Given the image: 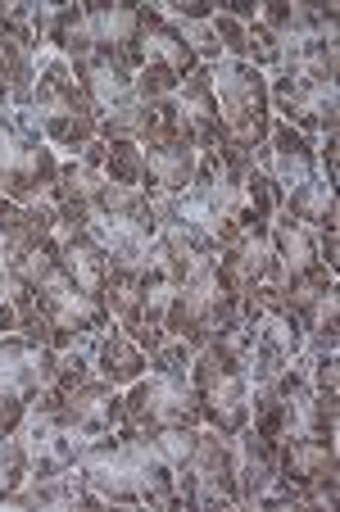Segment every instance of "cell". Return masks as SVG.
<instances>
[{
    "instance_id": "6da1fadb",
    "label": "cell",
    "mask_w": 340,
    "mask_h": 512,
    "mask_svg": "<svg viewBox=\"0 0 340 512\" xmlns=\"http://www.w3.org/2000/svg\"><path fill=\"white\" fill-rule=\"evenodd\" d=\"M191 345L164 340L150 354V372L123 390L127 426L155 431V426H200V404L191 386Z\"/></svg>"
},
{
    "instance_id": "7a4b0ae2",
    "label": "cell",
    "mask_w": 340,
    "mask_h": 512,
    "mask_svg": "<svg viewBox=\"0 0 340 512\" xmlns=\"http://www.w3.org/2000/svg\"><path fill=\"white\" fill-rule=\"evenodd\" d=\"M28 118L41 132V141L55 145V150H68V155H82L100 132V118H96V109H91L87 91H82L78 78H73V64L59 55H50L37 64Z\"/></svg>"
},
{
    "instance_id": "3957f363",
    "label": "cell",
    "mask_w": 340,
    "mask_h": 512,
    "mask_svg": "<svg viewBox=\"0 0 340 512\" xmlns=\"http://www.w3.org/2000/svg\"><path fill=\"white\" fill-rule=\"evenodd\" d=\"M191 386L200 404V426L236 435L250 426V372L232 340H209L191 354Z\"/></svg>"
},
{
    "instance_id": "277c9868",
    "label": "cell",
    "mask_w": 340,
    "mask_h": 512,
    "mask_svg": "<svg viewBox=\"0 0 340 512\" xmlns=\"http://www.w3.org/2000/svg\"><path fill=\"white\" fill-rule=\"evenodd\" d=\"M209 82H214V100H218V114H223L227 145L259 159L263 141H268V127H272L268 73L245 64V59H218V64H209Z\"/></svg>"
},
{
    "instance_id": "5b68a950",
    "label": "cell",
    "mask_w": 340,
    "mask_h": 512,
    "mask_svg": "<svg viewBox=\"0 0 340 512\" xmlns=\"http://www.w3.org/2000/svg\"><path fill=\"white\" fill-rule=\"evenodd\" d=\"M236 322H241V295H232L223 286V277H218V268L209 263L200 277H191L186 286L173 290L164 313V336L200 349L209 340H227L236 331Z\"/></svg>"
},
{
    "instance_id": "8992f818",
    "label": "cell",
    "mask_w": 340,
    "mask_h": 512,
    "mask_svg": "<svg viewBox=\"0 0 340 512\" xmlns=\"http://www.w3.org/2000/svg\"><path fill=\"white\" fill-rule=\"evenodd\" d=\"M59 159L28 114L0 109V195L14 204H46L55 191Z\"/></svg>"
},
{
    "instance_id": "52a82bcc",
    "label": "cell",
    "mask_w": 340,
    "mask_h": 512,
    "mask_svg": "<svg viewBox=\"0 0 340 512\" xmlns=\"http://www.w3.org/2000/svg\"><path fill=\"white\" fill-rule=\"evenodd\" d=\"M277 485L291 494L295 508H336L340 458L336 440H309L295 435L277 445Z\"/></svg>"
},
{
    "instance_id": "ba28073f",
    "label": "cell",
    "mask_w": 340,
    "mask_h": 512,
    "mask_svg": "<svg viewBox=\"0 0 340 512\" xmlns=\"http://www.w3.org/2000/svg\"><path fill=\"white\" fill-rule=\"evenodd\" d=\"M182 508H236V445L232 435H218L214 426H200L191 463L177 472Z\"/></svg>"
},
{
    "instance_id": "9c48e42d",
    "label": "cell",
    "mask_w": 340,
    "mask_h": 512,
    "mask_svg": "<svg viewBox=\"0 0 340 512\" xmlns=\"http://www.w3.org/2000/svg\"><path fill=\"white\" fill-rule=\"evenodd\" d=\"M37 309H41V318L50 322V345L55 349H73V345H82V340H96L114 327L105 300L91 295V290H82L78 281H68L64 268L37 290Z\"/></svg>"
},
{
    "instance_id": "30bf717a",
    "label": "cell",
    "mask_w": 340,
    "mask_h": 512,
    "mask_svg": "<svg viewBox=\"0 0 340 512\" xmlns=\"http://www.w3.org/2000/svg\"><path fill=\"white\" fill-rule=\"evenodd\" d=\"M268 96H272V118H282L286 127H295L309 141L336 132L340 123L336 82H295L282 78V73H268Z\"/></svg>"
},
{
    "instance_id": "8fae6325",
    "label": "cell",
    "mask_w": 340,
    "mask_h": 512,
    "mask_svg": "<svg viewBox=\"0 0 340 512\" xmlns=\"http://www.w3.org/2000/svg\"><path fill=\"white\" fill-rule=\"evenodd\" d=\"M268 245H272V268H268V281H263V286H272L277 295H286L295 281H304V277H313V272H322L318 232H309L304 223H295L291 213H282V209L272 213Z\"/></svg>"
},
{
    "instance_id": "7c38bea8",
    "label": "cell",
    "mask_w": 340,
    "mask_h": 512,
    "mask_svg": "<svg viewBox=\"0 0 340 512\" xmlns=\"http://www.w3.org/2000/svg\"><path fill=\"white\" fill-rule=\"evenodd\" d=\"M259 168L268 173L272 191H277V204L304 186L313 173H318V155H313V141L300 136L295 127H286L282 118H272L268 127V141H263V155H259Z\"/></svg>"
},
{
    "instance_id": "4fadbf2b",
    "label": "cell",
    "mask_w": 340,
    "mask_h": 512,
    "mask_svg": "<svg viewBox=\"0 0 340 512\" xmlns=\"http://www.w3.org/2000/svg\"><path fill=\"white\" fill-rule=\"evenodd\" d=\"M37 413H41V408H37ZM50 413H55L59 422H68L73 431H82L87 440L118 431V426L127 422L123 390L109 386V381H100V377H87L82 386H73L64 399H59V408H50Z\"/></svg>"
},
{
    "instance_id": "5bb4252c",
    "label": "cell",
    "mask_w": 340,
    "mask_h": 512,
    "mask_svg": "<svg viewBox=\"0 0 340 512\" xmlns=\"http://www.w3.org/2000/svg\"><path fill=\"white\" fill-rule=\"evenodd\" d=\"M200 150L186 141H155L141 145V191L150 200H182L195 177Z\"/></svg>"
},
{
    "instance_id": "9a60e30c",
    "label": "cell",
    "mask_w": 340,
    "mask_h": 512,
    "mask_svg": "<svg viewBox=\"0 0 340 512\" xmlns=\"http://www.w3.org/2000/svg\"><path fill=\"white\" fill-rule=\"evenodd\" d=\"M173 105L182 109L186 127H191L195 150H218V145H227L223 114H218V100H214V82H209V64H195L191 73L177 82Z\"/></svg>"
},
{
    "instance_id": "2e32d148",
    "label": "cell",
    "mask_w": 340,
    "mask_h": 512,
    "mask_svg": "<svg viewBox=\"0 0 340 512\" xmlns=\"http://www.w3.org/2000/svg\"><path fill=\"white\" fill-rule=\"evenodd\" d=\"M214 268H218V277H223V286L245 300L250 290H259L263 281H268V268H272L268 232H241V236H232V241L218 250Z\"/></svg>"
},
{
    "instance_id": "e0dca14e",
    "label": "cell",
    "mask_w": 340,
    "mask_h": 512,
    "mask_svg": "<svg viewBox=\"0 0 340 512\" xmlns=\"http://www.w3.org/2000/svg\"><path fill=\"white\" fill-rule=\"evenodd\" d=\"M91 41L100 55L123 59L127 68H141V5H87Z\"/></svg>"
},
{
    "instance_id": "ac0fdd59",
    "label": "cell",
    "mask_w": 340,
    "mask_h": 512,
    "mask_svg": "<svg viewBox=\"0 0 340 512\" xmlns=\"http://www.w3.org/2000/svg\"><path fill=\"white\" fill-rule=\"evenodd\" d=\"M232 445H236V494H241L245 508H254L277 485V440L245 426V431L232 435Z\"/></svg>"
},
{
    "instance_id": "d6986e66",
    "label": "cell",
    "mask_w": 340,
    "mask_h": 512,
    "mask_svg": "<svg viewBox=\"0 0 340 512\" xmlns=\"http://www.w3.org/2000/svg\"><path fill=\"white\" fill-rule=\"evenodd\" d=\"M73 78H78V87L87 91V100H91V109H96V118L114 114V109H123V105H132V100H136V91H132V68H127L123 59H114V55H100V50L87 59V64L73 68Z\"/></svg>"
},
{
    "instance_id": "ffe728a7",
    "label": "cell",
    "mask_w": 340,
    "mask_h": 512,
    "mask_svg": "<svg viewBox=\"0 0 340 512\" xmlns=\"http://www.w3.org/2000/svg\"><path fill=\"white\" fill-rule=\"evenodd\" d=\"M141 64L164 68V73H173L177 82L200 64V59L191 55V46L182 41V32L164 19L159 5H141Z\"/></svg>"
},
{
    "instance_id": "44dd1931",
    "label": "cell",
    "mask_w": 340,
    "mask_h": 512,
    "mask_svg": "<svg viewBox=\"0 0 340 512\" xmlns=\"http://www.w3.org/2000/svg\"><path fill=\"white\" fill-rule=\"evenodd\" d=\"M254 19L277 37V46H286V41H300V37L336 32V5H300V0L282 5V0H277V5H259Z\"/></svg>"
},
{
    "instance_id": "7402d4cb",
    "label": "cell",
    "mask_w": 340,
    "mask_h": 512,
    "mask_svg": "<svg viewBox=\"0 0 340 512\" xmlns=\"http://www.w3.org/2000/svg\"><path fill=\"white\" fill-rule=\"evenodd\" d=\"M150 372V354L141 345H136L127 331L109 327L105 336L96 340V377L109 381V386L127 390L132 381H141Z\"/></svg>"
},
{
    "instance_id": "603a6c76",
    "label": "cell",
    "mask_w": 340,
    "mask_h": 512,
    "mask_svg": "<svg viewBox=\"0 0 340 512\" xmlns=\"http://www.w3.org/2000/svg\"><path fill=\"white\" fill-rule=\"evenodd\" d=\"M282 213H291L295 223H304L309 232H340V213H336V182H327L322 173H313L304 186H295L282 204Z\"/></svg>"
},
{
    "instance_id": "cb8c5ba5",
    "label": "cell",
    "mask_w": 340,
    "mask_h": 512,
    "mask_svg": "<svg viewBox=\"0 0 340 512\" xmlns=\"http://www.w3.org/2000/svg\"><path fill=\"white\" fill-rule=\"evenodd\" d=\"M59 268H64L68 281H78L82 290L100 295L109 281V254L91 232H73V236H59Z\"/></svg>"
},
{
    "instance_id": "d4e9b609",
    "label": "cell",
    "mask_w": 340,
    "mask_h": 512,
    "mask_svg": "<svg viewBox=\"0 0 340 512\" xmlns=\"http://www.w3.org/2000/svg\"><path fill=\"white\" fill-rule=\"evenodd\" d=\"M46 46L59 59L78 68L96 55V41H91V23H87V5H50L46 19Z\"/></svg>"
},
{
    "instance_id": "484cf974",
    "label": "cell",
    "mask_w": 340,
    "mask_h": 512,
    "mask_svg": "<svg viewBox=\"0 0 340 512\" xmlns=\"http://www.w3.org/2000/svg\"><path fill=\"white\" fill-rule=\"evenodd\" d=\"M5 268L37 295L50 277L59 272V236H41V241H23V245H5Z\"/></svg>"
},
{
    "instance_id": "4316f807",
    "label": "cell",
    "mask_w": 340,
    "mask_h": 512,
    "mask_svg": "<svg viewBox=\"0 0 340 512\" xmlns=\"http://www.w3.org/2000/svg\"><path fill=\"white\" fill-rule=\"evenodd\" d=\"M100 300L109 309V322L132 336L141 327V268H109V281L100 290Z\"/></svg>"
},
{
    "instance_id": "83f0119b",
    "label": "cell",
    "mask_w": 340,
    "mask_h": 512,
    "mask_svg": "<svg viewBox=\"0 0 340 512\" xmlns=\"http://www.w3.org/2000/svg\"><path fill=\"white\" fill-rule=\"evenodd\" d=\"M82 155L96 159L100 173H105V182L141 186V145H136V141H100V136H96Z\"/></svg>"
},
{
    "instance_id": "f1b7e54d",
    "label": "cell",
    "mask_w": 340,
    "mask_h": 512,
    "mask_svg": "<svg viewBox=\"0 0 340 512\" xmlns=\"http://www.w3.org/2000/svg\"><path fill=\"white\" fill-rule=\"evenodd\" d=\"M195 435H200V426H155V431H146V440L173 472H182L195 454Z\"/></svg>"
},
{
    "instance_id": "f546056e",
    "label": "cell",
    "mask_w": 340,
    "mask_h": 512,
    "mask_svg": "<svg viewBox=\"0 0 340 512\" xmlns=\"http://www.w3.org/2000/svg\"><path fill=\"white\" fill-rule=\"evenodd\" d=\"M28 472H32L28 445H23L19 435H5V440H0V508H5V499L28 481Z\"/></svg>"
}]
</instances>
